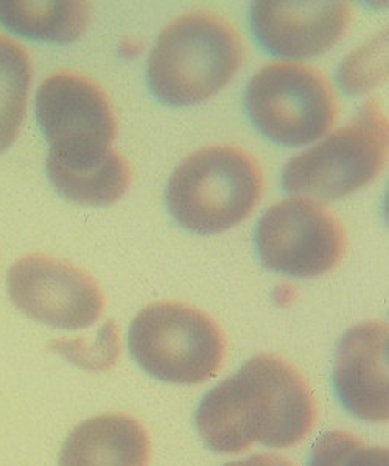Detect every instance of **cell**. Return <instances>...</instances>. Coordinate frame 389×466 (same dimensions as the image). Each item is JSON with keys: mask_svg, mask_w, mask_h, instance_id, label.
I'll return each mask as SVG.
<instances>
[{"mask_svg": "<svg viewBox=\"0 0 389 466\" xmlns=\"http://www.w3.org/2000/svg\"><path fill=\"white\" fill-rule=\"evenodd\" d=\"M151 457L144 426L125 413L86 420L66 439L59 466H148Z\"/></svg>", "mask_w": 389, "mask_h": 466, "instance_id": "12", "label": "cell"}, {"mask_svg": "<svg viewBox=\"0 0 389 466\" xmlns=\"http://www.w3.org/2000/svg\"><path fill=\"white\" fill-rule=\"evenodd\" d=\"M224 466H294L283 457L276 454H257V456L246 457L241 461H230Z\"/></svg>", "mask_w": 389, "mask_h": 466, "instance_id": "17", "label": "cell"}, {"mask_svg": "<svg viewBox=\"0 0 389 466\" xmlns=\"http://www.w3.org/2000/svg\"><path fill=\"white\" fill-rule=\"evenodd\" d=\"M315 421V400L304 378L274 355L251 358L209 390L195 415L204 445L217 454H241L257 443L290 448Z\"/></svg>", "mask_w": 389, "mask_h": 466, "instance_id": "1", "label": "cell"}, {"mask_svg": "<svg viewBox=\"0 0 389 466\" xmlns=\"http://www.w3.org/2000/svg\"><path fill=\"white\" fill-rule=\"evenodd\" d=\"M346 2L261 0L251 8V27L268 54L287 59L313 58L333 47L346 32Z\"/></svg>", "mask_w": 389, "mask_h": 466, "instance_id": "10", "label": "cell"}, {"mask_svg": "<svg viewBox=\"0 0 389 466\" xmlns=\"http://www.w3.org/2000/svg\"><path fill=\"white\" fill-rule=\"evenodd\" d=\"M261 265L290 277H318L342 261L346 235L320 202L292 198L270 207L256 228Z\"/></svg>", "mask_w": 389, "mask_h": 466, "instance_id": "8", "label": "cell"}, {"mask_svg": "<svg viewBox=\"0 0 389 466\" xmlns=\"http://www.w3.org/2000/svg\"><path fill=\"white\" fill-rule=\"evenodd\" d=\"M6 287L19 311L52 329H87L105 308L102 289L87 272L47 255L16 261L8 270Z\"/></svg>", "mask_w": 389, "mask_h": 466, "instance_id": "9", "label": "cell"}, {"mask_svg": "<svg viewBox=\"0 0 389 466\" xmlns=\"http://www.w3.org/2000/svg\"><path fill=\"white\" fill-rule=\"evenodd\" d=\"M336 397L347 412L373 423L389 417L388 325L380 320L347 329L333 364Z\"/></svg>", "mask_w": 389, "mask_h": 466, "instance_id": "11", "label": "cell"}, {"mask_svg": "<svg viewBox=\"0 0 389 466\" xmlns=\"http://www.w3.org/2000/svg\"><path fill=\"white\" fill-rule=\"evenodd\" d=\"M47 175L59 195L85 206H109L131 184L128 164L116 149L100 164L87 167L69 168L47 162Z\"/></svg>", "mask_w": 389, "mask_h": 466, "instance_id": "14", "label": "cell"}, {"mask_svg": "<svg viewBox=\"0 0 389 466\" xmlns=\"http://www.w3.org/2000/svg\"><path fill=\"white\" fill-rule=\"evenodd\" d=\"M128 347L148 375L186 386L209 381L224 360V336L217 322L178 302L144 308L129 327Z\"/></svg>", "mask_w": 389, "mask_h": 466, "instance_id": "4", "label": "cell"}, {"mask_svg": "<svg viewBox=\"0 0 389 466\" xmlns=\"http://www.w3.org/2000/svg\"><path fill=\"white\" fill-rule=\"evenodd\" d=\"M388 159V122L369 101L353 122L285 165L283 190L312 201H335L368 186Z\"/></svg>", "mask_w": 389, "mask_h": 466, "instance_id": "5", "label": "cell"}, {"mask_svg": "<svg viewBox=\"0 0 389 466\" xmlns=\"http://www.w3.org/2000/svg\"><path fill=\"white\" fill-rule=\"evenodd\" d=\"M32 67L27 52L0 36V153L16 140L27 112Z\"/></svg>", "mask_w": 389, "mask_h": 466, "instance_id": "15", "label": "cell"}, {"mask_svg": "<svg viewBox=\"0 0 389 466\" xmlns=\"http://www.w3.org/2000/svg\"><path fill=\"white\" fill-rule=\"evenodd\" d=\"M261 190L263 176L250 154L230 145H213L182 160L169 179L166 201L181 228L213 235L245 221Z\"/></svg>", "mask_w": 389, "mask_h": 466, "instance_id": "3", "label": "cell"}, {"mask_svg": "<svg viewBox=\"0 0 389 466\" xmlns=\"http://www.w3.org/2000/svg\"><path fill=\"white\" fill-rule=\"evenodd\" d=\"M309 466H389V454L384 446H366L346 431H332L316 441Z\"/></svg>", "mask_w": 389, "mask_h": 466, "instance_id": "16", "label": "cell"}, {"mask_svg": "<svg viewBox=\"0 0 389 466\" xmlns=\"http://www.w3.org/2000/svg\"><path fill=\"white\" fill-rule=\"evenodd\" d=\"M243 61L234 28L208 11L178 17L160 33L148 58L149 89L170 106H192L228 85Z\"/></svg>", "mask_w": 389, "mask_h": 466, "instance_id": "2", "label": "cell"}, {"mask_svg": "<svg viewBox=\"0 0 389 466\" xmlns=\"http://www.w3.org/2000/svg\"><path fill=\"white\" fill-rule=\"evenodd\" d=\"M245 106L252 125L283 147L313 144L336 120L331 83L318 70L298 63H272L246 87Z\"/></svg>", "mask_w": 389, "mask_h": 466, "instance_id": "6", "label": "cell"}, {"mask_svg": "<svg viewBox=\"0 0 389 466\" xmlns=\"http://www.w3.org/2000/svg\"><path fill=\"white\" fill-rule=\"evenodd\" d=\"M91 22V4L78 0H0V24L21 36L46 43L70 44Z\"/></svg>", "mask_w": 389, "mask_h": 466, "instance_id": "13", "label": "cell"}, {"mask_svg": "<svg viewBox=\"0 0 389 466\" xmlns=\"http://www.w3.org/2000/svg\"><path fill=\"white\" fill-rule=\"evenodd\" d=\"M36 118L50 145V164L87 167L114 153L118 123L111 103L81 75L58 72L46 78L37 89Z\"/></svg>", "mask_w": 389, "mask_h": 466, "instance_id": "7", "label": "cell"}]
</instances>
